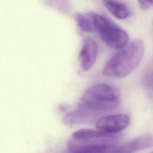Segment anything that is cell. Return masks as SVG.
I'll list each match as a JSON object with an SVG mask.
<instances>
[{
    "instance_id": "6da1fadb",
    "label": "cell",
    "mask_w": 153,
    "mask_h": 153,
    "mask_svg": "<svg viewBox=\"0 0 153 153\" xmlns=\"http://www.w3.org/2000/svg\"><path fill=\"white\" fill-rule=\"evenodd\" d=\"M120 90L112 85L100 83L88 88L78 104L94 121L116 108L120 103Z\"/></svg>"
},
{
    "instance_id": "7a4b0ae2",
    "label": "cell",
    "mask_w": 153,
    "mask_h": 153,
    "mask_svg": "<svg viewBox=\"0 0 153 153\" xmlns=\"http://www.w3.org/2000/svg\"><path fill=\"white\" fill-rule=\"evenodd\" d=\"M145 51L142 39H135L117 51L103 69L104 75L121 78L132 72L141 62Z\"/></svg>"
},
{
    "instance_id": "3957f363",
    "label": "cell",
    "mask_w": 153,
    "mask_h": 153,
    "mask_svg": "<svg viewBox=\"0 0 153 153\" xmlns=\"http://www.w3.org/2000/svg\"><path fill=\"white\" fill-rule=\"evenodd\" d=\"M117 134L87 140L71 137L67 143V153H110L118 146Z\"/></svg>"
},
{
    "instance_id": "277c9868",
    "label": "cell",
    "mask_w": 153,
    "mask_h": 153,
    "mask_svg": "<svg viewBox=\"0 0 153 153\" xmlns=\"http://www.w3.org/2000/svg\"><path fill=\"white\" fill-rule=\"evenodd\" d=\"M94 27V31L108 47L121 49L126 45L128 40L126 32L106 17L95 14Z\"/></svg>"
},
{
    "instance_id": "5b68a950",
    "label": "cell",
    "mask_w": 153,
    "mask_h": 153,
    "mask_svg": "<svg viewBox=\"0 0 153 153\" xmlns=\"http://www.w3.org/2000/svg\"><path fill=\"white\" fill-rule=\"evenodd\" d=\"M130 121L129 116L125 114L105 115L96 121V127L106 133L114 134L127 127Z\"/></svg>"
},
{
    "instance_id": "8992f818",
    "label": "cell",
    "mask_w": 153,
    "mask_h": 153,
    "mask_svg": "<svg viewBox=\"0 0 153 153\" xmlns=\"http://www.w3.org/2000/svg\"><path fill=\"white\" fill-rule=\"evenodd\" d=\"M98 52L96 42L91 39L84 40L78 56V60L82 71H87L94 65Z\"/></svg>"
},
{
    "instance_id": "52a82bcc",
    "label": "cell",
    "mask_w": 153,
    "mask_h": 153,
    "mask_svg": "<svg viewBox=\"0 0 153 153\" xmlns=\"http://www.w3.org/2000/svg\"><path fill=\"white\" fill-rule=\"evenodd\" d=\"M153 146V137L143 135L118 145L110 153H135Z\"/></svg>"
},
{
    "instance_id": "ba28073f",
    "label": "cell",
    "mask_w": 153,
    "mask_h": 153,
    "mask_svg": "<svg viewBox=\"0 0 153 153\" xmlns=\"http://www.w3.org/2000/svg\"><path fill=\"white\" fill-rule=\"evenodd\" d=\"M102 2L106 8L117 19H125L131 14L129 8L117 0H102Z\"/></svg>"
},
{
    "instance_id": "9c48e42d",
    "label": "cell",
    "mask_w": 153,
    "mask_h": 153,
    "mask_svg": "<svg viewBox=\"0 0 153 153\" xmlns=\"http://www.w3.org/2000/svg\"><path fill=\"white\" fill-rule=\"evenodd\" d=\"M95 14L93 13H87L85 14L77 13L74 15V19L80 30L85 32L94 31V18Z\"/></svg>"
},
{
    "instance_id": "30bf717a",
    "label": "cell",
    "mask_w": 153,
    "mask_h": 153,
    "mask_svg": "<svg viewBox=\"0 0 153 153\" xmlns=\"http://www.w3.org/2000/svg\"><path fill=\"white\" fill-rule=\"evenodd\" d=\"M111 134L106 133L99 130L82 128L73 133L72 137L79 140H87L97 137H100Z\"/></svg>"
},
{
    "instance_id": "8fae6325",
    "label": "cell",
    "mask_w": 153,
    "mask_h": 153,
    "mask_svg": "<svg viewBox=\"0 0 153 153\" xmlns=\"http://www.w3.org/2000/svg\"><path fill=\"white\" fill-rule=\"evenodd\" d=\"M48 4L63 13H68L70 10V4L68 0H50Z\"/></svg>"
},
{
    "instance_id": "7c38bea8",
    "label": "cell",
    "mask_w": 153,
    "mask_h": 153,
    "mask_svg": "<svg viewBox=\"0 0 153 153\" xmlns=\"http://www.w3.org/2000/svg\"><path fill=\"white\" fill-rule=\"evenodd\" d=\"M140 8L143 10H147L153 6V0H137Z\"/></svg>"
},
{
    "instance_id": "4fadbf2b",
    "label": "cell",
    "mask_w": 153,
    "mask_h": 153,
    "mask_svg": "<svg viewBox=\"0 0 153 153\" xmlns=\"http://www.w3.org/2000/svg\"><path fill=\"white\" fill-rule=\"evenodd\" d=\"M145 83L146 86L153 89V71L146 77Z\"/></svg>"
},
{
    "instance_id": "5bb4252c",
    "label": "cell",
    "mask_w": 153,
    "mask_h": 153,
    "mask_svg": "<svg viewBox=\"0 0 153 153\" xmlns=\"http://www.w3.org/2000/svg\"><path fill=\"white\" fill-rule=\"evenodd\" d=\"M151 153H153V152H151Z\"/></svg>"
}]
</instances>
